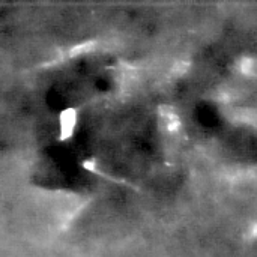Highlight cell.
I'll return each instance as SVG.
<instances>
[{
  "label": "cell",
  "instance_id": "1",
  "mask_svg": "<svg viewBox=\"0 0 257 257\" xmlns=\"http://www.w3.org/2000/svg\"><path fill=\"white\" fill-rule=\"evenodd\" d=\"M239 69L242 74H247V75H251L254 74L257 69V63L254 59H250V57H244L241 62H239Z\"/></svg>",
  "mask_w": 257,
  "mask_h": 257
},
{
  "label": "cell",
  "instance_id": "2",
  "mask_svg": "<svg viewBox=\"0 0 257 257\" xmlns=\"http://www.w3.org/2000/svg\"><path fill=\"white\" fill-rule=\"evenodd\" d=\"M247 235H248L250 239H257V224H253V226L248 229Z\"/></svg>",
  "mask_w": 257,
  "mask_h": 257
}]
</instances>
